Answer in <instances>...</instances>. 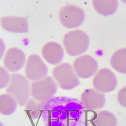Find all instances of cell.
Here are the masks:
<instances>
[{
	"instance_id": "15",
	"label": "cell",
	"mask_w": 126,
	"mask_h": 126,
	"mask_svg": "<svg viewBox=\"0 0 126 126\" xmlns=\"http://www.w3.org/2000/svg\"><path fill=\"white\" fill-rule=\"evenodd\" d=\"M17 103L15 98L10 94L0 95V113L4 115L13 114L16 110Z\"/></svg>"
},
{
	"instance_id": "16",
	"label": "cell",
	"mask_w": 126,
	"mask_h": 126,
	"mask_svg": "<svg viewBox=\"0 0 126 126\" xmlns=\"http://www.w3.org/2000/svg\"><path fill=\"white\" fill-rule=\"evenodd\" d=\"M111 65L117 72L126 74V48L117 50L111 58Z\"/></svg>"
},
{
	"instance_id": "20",
	"label": "cell",
	"mask_w": 126,
	"mask_h": 126,
	"mask_svg": "<svg viewBox=\"0 0 126 126\" xmlns=\"http://www.w3.org/2000/svg\"><path fill=\"white\" fill-rule=\"evenodd\" d=\"M5 50V45L3 40L0 38V60L1 59Z\"/></svg>"
},
{
	"instance_id": "14",
	"label": "cell",
	"mask_w": 126,
	"mask_h": 126,
	"mask_svg": "<svg viewBox=\"0 0 126 126\" xmlns=\"http://www.w3.org/2000/svg\"><path fill=\"white\" fill-rule=\"evenodd\" d=\"M117 120L114 115L107 111H102L97 113L92 120V126H116Z\"/></svg>"
},
{
	"instance_id": "9",
	"label": "cell",
	"mask_w": 126,
	"mask_h": 126,
	"mask_svg": "<svg viewBox=\"0 0 126 126\" xmlns=\"http://www.w3.org/2000/svg\"><path fill=\"white\" fill-rule=\"evenodd\" d=\"M81 103L85 110L95 111L102 108L106 103L105 95L92 89H86L81 93Z\"/></svg>"
},
{
	"instance_id": "2",
	"label": "cell",
	"mask_w": 126,
	"mask_h": 126,
	"mask_svg": "<svg viewBox=\"0 0 126 126\" xmlns=\"http://www.w3.org/2000/svg\"><path fill=\"white\" fill-rule=\"evenodd\" d=\"M63 43L67 54L76 57L83 54L87 50L89 39L83 31L76 30L69 32L64 35Z\"/></svg>"
},
{
	"instance_id": "5",
	"label": "cell",
	"mask_w": 126,
	"mask_h": 126,
	"mask_svg": "<svg viewBox=\"0 0 126 126\" xmlns=\"http://www.w3.org/2000/svg\"><path fill=\"white\" fill-rule=\"evenodd\" d=\"M60 21L68 29H74L80 26L84 21L85 14L80 7L73 4H67L61 9L59 12Z\"/></svg>"
},
{
	"instance_id": "12",
	"label": "cell",
	"mask_w": 126,
	"mask_h": 126,
	"mask_svg": "<svg viewBox=\"0 0 126 126\" xmlns=\"http://www.w3.org/2000/svg\"><path fill=\"white\" fill-rule=\"evenodd\" d=\"M42 55L44 60L49 64L58 65L62 62L64 52L62 46L55 42L46 44L42 49Z\"/></svg>"
},
{
	"instance_id": "11",
	"label": "cell",
	"mask_w": 126,
	"mask_h": 126,
	"mask_svg": "<svg viewBox=\"0 0 126 126\" xmlns=\"http://www.w3.org/2000/svg\"><path fill=\"white\" fill-rule=\"evenodd\" d=\"M0 23L2 28L9 32L26 33L29 30L27 19L24 17L3 16L0 18Z\"/></svg>"
},
{
	"instance_id": "18",
	"label": "cell",
	"mask_w": 126,
	"mask_h": 126,
	"mask_svg": "<svg viewBox=\"0 0 126 126\" xmlns=\"http://www.w3.org/2000/svg\"><path fill=\"white\" fill-rule=\"evenodd\" d=\"M11 80V75L6 69L0 66V89L9 86Z\"/></svg>"
},
{
	"instance_id": "17",
	"label": "cell",
	"mask_w": 126,
	"mask_h": 126,
	"mask_svg": "<svg viewBox=\"0 0 126 126\" xmlns=\"http://www.w3.org/2000/svg\"><path fill=\"white\" fill-rule=\"evenodd\" d=\"M47 103L38 102L33 98H30L26 104L25 110L32 119L36 120L39 117L41 111Z\"/></svg>"
},
{
	"instance_id": "19",
	"label": "cell",
	"mask_w": 126,
	"mask_h": 126,
	"mask_svg": "<svg viewBox=\"0 0 126 126\" xmlns=\"http://www.w3.org/2000/svg\"><path fill=\"white\" fill-rule=\"evenodd\" d=\"M117 99L120 105L126 108V86L121 89L118 92Z\"/></svg>"
},
{
	"instance_id": "3",
	"label": "cell",
	"mask_w": 126,
	"mask_h": 126,
	"mask_svg": "<svg viewBox=\"0 0 126 126\" xmlns=\"http://www.w3.org/2000/svg\"><path fill=\"white\" fill-rule=\"evenodd\" d=\"M52 75L58 86L63 90H72L80 84L72 66L68 63H63L55 67Z\"/></svg>"
},
{
	"instance_id": "21",
	"label": "cell",
	"mask_w": 126,
	"mask_h": 126,
	"mask_svg": "<svg viewBox=\"0 0 126 126\" xmlns=\"http://www.w3.org/2000/svg\"><path fill=\"white\" fill-rule=\"evenodd\" d=\"M0 126H4L3 124L1 123V122H0Z\"/></svg>"
},
{
	"instance_id": "1",
	"label": "cell",
	"mask_w": 126,
	"mask_h": 126,
	"mask_svg": "<svg viewBox=\"0 0 126 126\" xmlns=\"http://www.w3.org/2000/svg\"><path fill=\"white\" fill-rule=\"evenodd\" d=\"M6 91L13 96L20 106H25L31 96V84L26 77L19 73L11 75Z\"/></svg>"
},
{
	"instance_id": "13",
	"label": "cell",
	"mask_w": 126,
	"mask_h": 126,
	"mask_svg": "<svg viewBox=\"0 0 126 126\" xmlns=\"http://www.w3.org/2000/svg\"><path fill=\"white\" fill-rule=\"evenodd\" d=\"M93 4L98 13L106 16L115 13L117 9L118 1L116 0H94L93 1Z\"/></svg>"
},
{
	"instance_id": "7",
	"label": "cell",
	"mask_w": 126,
	"mask_h": 126,
	"mask_svg": "<svg viewBox=\"0 0 126 126\" xmlns=\"http://www.w3.org/2000/svg\"><path fill=\"white\" fill-rule=\"evenodd\" d=\"M73 68L76 74L82 79L90 78L98 69L96 60L89 55H84L77 58L73 62Z\"/></svg>"
},
{
	"instance_id": "22",
	"label": "cell",
	"mask_w": 126,
	"mask_h": 126,
	"mask_svg": "<svg viewBox=\"0 0 126 126\" xmlns=\"http://www.w3.org/2000/svg\"><path fill=\"white\" fill-rule=\"evenodd\" d=\"M124 1V2H125V3H126V1Z\"/></svg>"
},
{
	"instance_id": "4",
	"label": "cell",
	"mask_w": 126,
	"mask_h": 126,
	"mask_svg": "<svg viewBox=\"0 0 126 126\" xmlns=\"http://www.w3.org/2000/svg\"><path fill=\"white\" fill-rule=\"evenodd\" d=\"M58 86L54 78L47 76L31 84V95L37 101L47 103L54 97Z\"/></svg>"
},
{
	"instance_id": "10",
	"label": "cell",
	"mask_w": 126,
	"mask_h": 126,
	"mask_svg": "<svg viewBox=\"0 0 126 126\" xmlns=\"http://www.w3.org/2000/svg\"><path fill=\"white\" fill-rule=\"evenodd\" d=\"M26 59L25 54L21 50L16 47H12L5 54L4 65L7 70L12 72H16L23 67Z\"/></svg>"
},
{
	"instance_id": "8",
	"label": "cell",
	"mask_w": 126,
	"mask_h": 126,
	"mask_svg": "<svg viewBox=\"0 0 126 126\" xmlns=\"http://www.w3.org/2000/svg\"><path fill=\"white\" fill-rule=\"evenodd\" d=\"M94 89L102 93H108L115 90L117 81L114 74L110 70L102 69L95 75L93 81Z\"/></svg>"
},
{
	"instance_id": "6",
	"label": "cell",
	"mask_w": 126,
	"mask_h": 126,
	"mask_svg": "<svg viewBox=\"0 0 126 126\" xmlns=\"http://www.w3.org/2000/svg\"><path fill=\"white\" fill-rule=\"evenodd\" d=\"M48 72V67L39 55L34 54L28 57L25 73L29 80L33 82L42 80L47 76Z\"/></svg>"
}]
</instances>
